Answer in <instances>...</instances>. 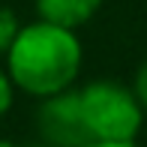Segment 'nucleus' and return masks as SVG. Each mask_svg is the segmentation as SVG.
Listing matches in <instances>:
<instances>
[{"mask_svg":"<svg viewBox=\"0 0 147 147\" xmlns=\"http://www.w3.org/2000/svg\"><path fill=\"white\" fill-rule=\"evenodd\" d=\"M18 36V21L12 15V9L0 6V51H9V45Z\"/></svg>","mask_w":147,"mask_h":147,"instance_id":"5","label":"nucleus"},{"mask_svg":"<svg viewBox=\"0 0 147 147\" xmlns=\"http://www.w3.org/2000/svg\"><path fill=\"white\" fill-rule=\"evenodd\" d=\"M78 99L93 141H135L141 129V102L135 90L96 81L78 90Z\"/></svg>","mask_w":147,"mask_h":147,"instance_id":"2","label":"nucleus"},{"mask_svg":"<svg viewBox=\"0 0 147 147\" xmlns=\"http://www.w3.org/2000/svg\"><path fill=\"white\" fill-rule=\"evenodd\" d=\"M90 147H135V144H132V141H96Z\"/></svg>","mask_w":147,"mask_h":147,"instance_id":"8","label":"nucleus"},{"mask_svg":"<svg viewBox=\"0 0 147 147\" xmlns=\"http://www.w3.org/2000/svg\"><path fill=\"white\" fill-rule=\"evenodd\" d=\"M135 96L141 102V108H147V60L141 63V69L135 72Z\"/></svg>","mask_w":147,"mask_h":147,"instance_id":"6","label":"nucleus"},{"mask_svg":"<svg viewBox=\"0 0 147 147\" xmlns=\"http://www.w3.org/2000/svg\"><path fill=\"white\" fill-rule=\"evenodd\" d=\"M81 69V45L69 27L36 21L9 45V78L24 93L54 96L69 90Z\"/></svg>","mask_w":147,"mask_h":147,"instance_id":"1","label":"nucleus"},{"mask_svg":"<svg viewBox=\"0 0 147 147\" xmlns=\"http://www.w3.org/2000/svg\"><path fill=\"white\" fill-rule=\"evenodd\" d=\"M99 6H102V0H36V12L42 21L69 30L90 21Z\"/></svg>","mask_w":147,"mask_h":147,"instance_id":"4","label":"nucleus"},{"mask_svg":"<svg viewBox=\"0 0 147 147\" xmlns=\"http://www.w3.org/2000/svg\"><path fill=\"white\" fill-rule=\"evenodd\" d=\"M9 105H12V81L0 72V114H6Z\"/></svg>","mask_w":147,"mask_h":147,"instance_id":"7","label":"nucleus"},{"mask_svg":"<svg viewBox=\"0 0 147 147\" xmlns=\"http://www.w3.org/2000/svg\"><path fill=\"white\" fill-rule=\"evenodd\" d=\"M39 129L54 147H90L96 144L84 123L81 114V99L78 93H54L45 96L42 108H39Z\"/></svg>","mask_w":147,"mask_h":147,"instance_id":"3","label":"nucleus"},{"mask_svg":"<svg viewBox=\"0 0 147 147\" xmlns=\"http://www.w3.org/2000/svg\"><path fill=\"white\" fill-rule=\"evenodd\" d=\"M0 147H18V144H12V141H0Z\"/></svg>","mask_w":147,"mask_h":147,"instance_id":"9","label":"nucleus"}]
</instances>
